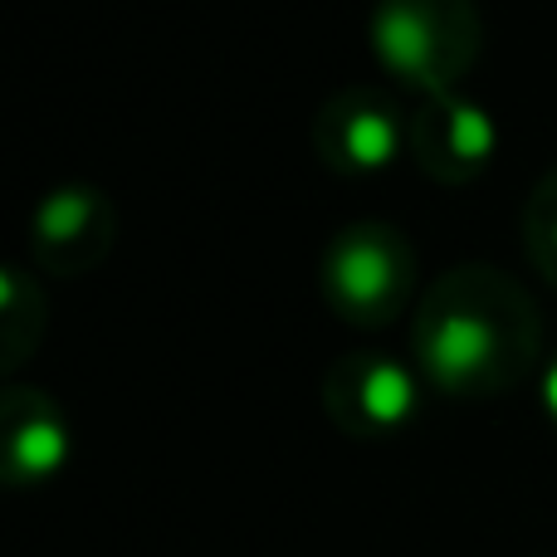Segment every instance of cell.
<instances>
[{
  "instance_id": "obj_10",
  "label": "cell",
  "mask_w": 557,
  "mask_h": 557,
  "mask_svg": "<svg viewBox=\"0 0 557 557\" xmlns=\"http://www.w3.org/2000/svg\"><path fill=\"white\" fill-rule=\"evenodd\" d=\"M523 240L543 274L557 284V166L533 186L529 206H523Z\"/></svg>"
},
{
  "instance_id": "obj_8",
  "label": "cell",
  "mask_w": 557,
  "mask_h": 557,
  "mask_svg": "<svg viewBox=\"0 0 557 557\" xmlns=\"http://www.w3.org/2000/svg\"><path fill=\"white\" fill-rule=\"evenodd\" d=\"M74 460V431L54 396L35 386H10L0 401V470L15 490L49 484L69 470Z\"/></svg>"
},
{
  "instance_id": "obj_3",
  "label": "cell",
  "mask_w": 557,
  "mask_h": 557,
  "mask_svg": "<svg viewBox=\"0 0 557 557\" xmlns=\"http://www.w3.org/2000/svg\"><path fill=\"white\" fill-rule=\"evenodd\" d=\"M327 308L352 327H382L416 294V250L392 221H352L327 240L318 264Z\"/></svg>"
},
{
  "instance_id": "obj_4",
  "label": "cell",
  "mask_w": 557,
  "mask_h": 557,
  "mask_svg": "<svg viewBox=\"0 0 557 557\" xmlns=\"http://www.w3.org/2000/svg\"><path fill=\"white\" fill-rule=\"evenodd\" d=\"M421 382L411 362L392 352H347L327 367L323 376V406L347 435H396L421 411Z\"/></svg>"
},
{
  "instance_id": "obj_2",
  "label": "cell",
  "mask_w": 557,
  "mask_h": 557,
  "mask_svg": "<svg viewBox=\"0 0 557 557\" xmlns=\"http://www.w3.org/2000/svg\"><path fill=\"white\" fill-rule=\"evenodd\" d=\"M484 45V20L474 0H376L372 54L425 98L460 88Z\"/></svg>"
},
{
  "instance_id": "obj_9",
  "label": "cell",
  "mask_w": 557,
  "mask_h": 557,
  "mask_svg": "<svg viewBox=\"0 0 557 557\" xmlns=\"http://www.w3.org/2000/svg\"><path fill=\"white\" fill-rule=\"evenodd\" d=\"M29 304H45V294H39V284H29V274L20 270V264H10V270L0 274V362H5V372H15L29 357V347L39 343V333H45V327H39L45 313H35V323L25 327Z\"/></svg>"
},
{
  "instance_id": "obj_7",
  "label": "cell",
  "mask_w": 557,
  "mask_h": 557,
  "mask_svg": "<svg viewBox=\"0 0 557 557\" xmlns=\"http://www.w3.org/2000/svg\"><path fill=\"white\" fill-rule=\"evenodd\" d=\"M411 152L441 186H470L499 152V117L465 94L425 98L411 117Z\"/></svg>"
},
{
  "instance_id": "obj_11",
  "label": "cell",
  "mask_w": 557,
  "mask_h": 557,
  "mask_svg": "<svg viewBox=\"0 0 557 557\" xmlns=\"http://www.w3.org/2000/svg\"><path fill=\"white\" fill-rule=\"evenodd\" d=\"M539 401H543V416L557 425V352L548 357V367H543V376H539Z\"/></svg>"
},
{
  "instance_id": "obj_1",
  "label": "cell",
  "mask_w": 557,
  "mask_h": 557,
  "mask_svg": "<svg viewBox=\"0 0 557 557\" xmlns=\"http://www.w3.org/2000/svg\"><path fill=\"white\" fill-rule=\"evenodd\" d=\"M539 357V308L494 264H455L416 308V372L445 396H494Z\"/></svg>"
},
{
  "instance_id": "obj_5",
  "label": "cell",
  "mask_w": 557,
  "mask_h": 557,
  "mask_svg": "<svg viewBox=\"0 0 557 557\" xmlns=\"http://www.w3.org/2000/svg\"><path fill=\"white\" fill-rule=\"evenodd\" d=\"M411 147V123L376 88H343L313 117V157L333 176H382Z\"/></svg>"
},
{
  "instance_id": "obj_6",
  "label": "cell",
  "mask_w": 557,
  "mask_h": 557,
  "mask_svg": "<svg viewBox=\"0 0 557 557\" xmlns=\"http://www.w3.org/2000/svg\"><path fill=\"white\" fill-rule=\"evenodd\" d=\"M117 240V211L98 186L88 182H59L39 196L29 215V250L39 270L49 274H78L103 264V255Z\"/></svg>"
}]
</instances>
